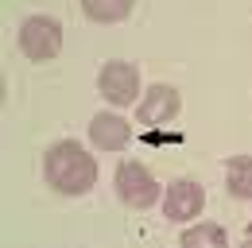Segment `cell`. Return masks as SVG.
<instances>
[{
	"mask_svg": "<svg viewBox=\"0 0 252 248\" xmlns=\"http://www.w3.org/2000/svg\"><path fill=\"white\" fill-rule=\"evenodd\" d=\"M43 179L59 194L78 198V194H86V190L97 186V159L78 140H59L43 155Z\"/></svg>",
	"mask_w": 252,
	"mask_h": 248,
	"instance_id": "6da1fadb",
	"label": "cell"
},
{
	"mask_svg": "<svg viewBox=\"0 0 252 248\" xmlns=\"http://www.w3.org/2000/svg\"><path fill=\"white\" fill-rule=\"evenodd\" d=\"M113 186H117V198H121L125 206H132V210H148V206H156V202H159L156 175H152L144 163H136V159H125V163L117 167Z\"/></svg>",
	"mask_w": 252,
	"mask_h": 248,
	"instance_id": "7a4b0ae2",
	"label": "cell"
},
{
	"mask_svg": "<svg viewBox=\"0 0 252 248\" xmlns=\"http://www.w3.org/2000/svg\"><path fill=\"white\" fill-rule=\"evenodd\" d=\"M20 51L32 62H51L63 51V24L55 16H28L20 24Z\"/></svg>",
	"mask_w": 252,
	"mask_h": 248,
	"instance_id": "3957f363",
	"label": "cell"
},
{
	"mask_svg": "<svg viewBox=\"0 0 252 248\" xmlns=\"http://www.w3.org/2000/svg\"><path fill=\"white\" fill-rule=\"evenodd\" d=\"M97 90H101V97L109 101V105H117V109H125V105H140V97H144V90H140V70L132 66V62H105L101 66V74H97Z\"/></svg>",
	"mask_w": 252,
	"mask_h": 248,
	"instance_id": "277c9868",
	"label": "cell"
},
{
	"mask_svg": "<svg viewBox=\"0 0 252 248\" xmlns=\"http://www.w3.org/2000/svg\"><path fill=\"white\" fill-rule=\"evenodd\" d=\"M202 206H206V190L194 179H175L163 194V214L171 221H194L202 214Z\"/></svg>",
	"mask_w": 252,
	"mask_h": 248,
	"instance_id": "5b68a950",
	"label": "cell"
},
{
	"mask_svg": "<svg viewBox=\"0 0 252 248\" xmlns=\"http://www.w3.org/2000/svg\"><path fill=\"white\" fill-rule=\"evenodd\" d=\"M175 113H179V90L163 86V82L152 86V90H144L140 105H136V121L140 124H167Z\"/></svg>",
	"mask_w": 252,
	"mask_h": 248,
	"instance_id": "8992f818",
	"label": "cell"
},
{
	"mask_svg": "<svg viewBox=\"0 0 252 248\" xmlns=\"http://www.w3.org/2000/svg\"><path fill=\"white\" fill-rule=\"evenodd\" d=\"M128 140H132V124L125 117L97 113L94 121H90V144L101 148V152H121V148H128Z\"/></svg>",
	"mask_w": 252,
	"mask_h": 248,
	"instance_id": "52a82bcc",
	"label": "cell"
},
{
	"mask_svg": "<svg viewBox=\"0 0 252 248\" xmlns=\"http://www.w3.org/2000/svg\"><path fill=\"white\" fill-rule=\"evenodd\" d=\"M225 186L233 198L252 202V155H233L225 163Z\"/></svg>",
	"mask_w": 252,
	"mask_h": 248,
	"instance_id": "ba28073f",
	"label": "cell"
},
{
	"mask_svg": "<svg viewBox=\"0 0 252 248\" xmlns=\"http://www.w3.org/2000/svg\"><path fill=\"white\" fill-rule=\"evenodd\" d=\"M132 4L136 0H82V12L94 24H121L132 16Z\"/></svg>",
	"mask_w": 252,
	"mask_h": 248,
	"instance_id": "9c48e42d",
	"label": "cell"
},
{
	"mask_svg": "<svg viewBox=\"0 0 252 248\" xmlns=\"http://www.w3.org/2000/svg\"><path fill=\"white\" fill-rule=\"evenodd\" d=\"M183 248H229V237H225L221 225L202 221V225H194V229L183 233Z\"/></svg>",
	"mask_w": 252,
	"mask_h": 248,
	"instance_id": "30bf717a",
	"label": "cell"
},
{
	"mask_svg": "<svg viewBox=\"0 0 252 248\" xmlns=\"http://www.w3.org/2000/svg\"><path fill=\"white\" fill-rule=\"evenodd\" d=\"M245 241H249V248H252V221H249V229H245Z\"/></svg>",
	"mask_w": 252,
	"mask_h": 248,
	"instance_id": "8fae6325",
	"label": "cell"
}]
</instances>
